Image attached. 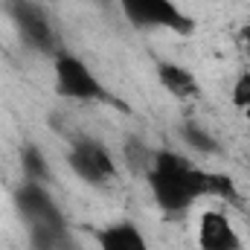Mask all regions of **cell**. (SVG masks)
<instances>
[{
	"label": "cell",
	"instance_id": "obj_12",
	"mask_svg": "<svg viewBox=\"0 0 250 250\" xmlns=\"http://www.w3.org/2000/svg\"><path fill=\"white\" fill-rule=\"evenodd\" d=\"M181 137H184V143H187L189 148H195V151H204V154H215V151H218L215 137H212V134H207L198 123H184Z\"/></svg>",
	"mask_w": 250,
	"mask_h": 250
},
{
	"label": "cell",
	"instance_id": "obj_15",
	"mask_svg": "<svg viewBox=\"0 0 250 250\" xmlns=\"http://www.w3.org/2000/svg\"><path fill=\"white\" fill-rule=\"evenodd\" d=\"M245 114H248V117H250V108H248V111H245Z\"/></svg>",
	"mask_w": 250,
	"mask_h": 250
},
{
	"label": "cell",
	"instance_id": "obj_9",
	"mask_svg": "<svg viewBox=\"0 0 250 250\" xmlns=\"http://www.w3.org/2000/svg\"><path fill=\"white\" fill-rule=\"evenodd\" d=\"M99 250H151L134 221H114L96 233Z\"/></svg>",
	"mask_w": 250,
	"mask_h": 250
},
{
	"label": "cell",
	"instance_id": "obj_5",
	"mask_svg": "<svg viewBox=\"0 0 250 250\" xmlns=\"http://www.w3.org/2000/svg\"><path fill=\"white\" fill-rule=\"evenodd\" d=\"M67 166L87 187H108L120 178L117 157L96 137H76L67 151Z\"/></svg>",
	"mask_w": 250,
	"mask_h": 250
},
{
	"label": "cell",
	"instance_id": "obj_6",
	"mask_svg": "<svg viewBox=\"0 0 250 250\" xmlns=\"http://www.w3.org/2000/svg\"><path fill=\"white\" fill-rule=\"evenodd\" d=\"M117 6L137 29H166L178 35L195 32V21L175 0H117Z\"/></svg>",
	"mask_w": 250,
	"mask_h": 250
},
{
	"label": "cell",
	"instance_id": "obj_7",
	"mask_svg": "<svg viewBox=\"0 0 250 250\" xmlns=\"http://www.w3.org/2000/svg\"><path fill=\"white\" fill-rule=\"evenodd\" d=\"M198 250H242V236L227 212L204 209L198 218Z\"/></svg>",
	"mask_w": 250,
	"mask_h": 250
},
{
	"label": "cell",
	"instance_id": "obj_10",
	"mask_svg": "<svg viewBox=\"0 0 250 250\" xmlns=\"http://www.w3.org/2000/svg\"><path fill=\"white\" fill-rule=\"evenodd\" d=\"M21 169H23L26 181H38V184L50 181V163H47L41 146H35V143H26L21 148Z\"/></svg>",
	"mask_w": 250,
	"mask_h": 250
},
{
	"label": "cell",
	"instance_id": "obj_8",
	"mask_svg": "<svg viewBox=\"0 0 250 250\" xmlns=\"http://www.w3.org/2000/svg\"><path fill=\"white\" fill-rule=\"evenodd\" d=\"M157 82L163 84L166 93H172V96L181 99V102H189V99H198V96H201V84H198L195 73L187 70L184 64L157 62Z\"/></svg>",
	"mask_w": 250,
	"mask_h": 250
},
{
	"label": "cell",
	"instance_id": "obj_3",
	"mask_svg": "<svg viewBox=\"0 0 250 250\" xmlns=\"http://www.w3.org/2000/svg\"><path fill=\"white\" fill-rule=\"evenodd\" d=\"M53 87L62 99H73V102H111L117 105V99L108 93V87L99 82V76L90 70V64L79 59L76 53L62 50L53 59Z\"/></svg>",
	"mask_w": 250,
	"mask_h": 250
},
{
	"label": "cell",
	"instance_id": "obj_2",
	"mask_svg": "<svg viewBox=\"0 0 250 250\" xmlns=\"http://www.w3.org/2000/svg\"><path fill=\"white\" fill-rule=\"evenodd\" d=\"M6 15L15 26V35L21 38V44L38 56H50L56 59L64 50L62 35L53 26L47 9L38 0H6Z\"/></svg>",
	"mask_w": 250,
	"mask_h": 250
},
{
	"label": "cell",
	"instance_id": "obj_13",
	"mask_svg": "<svg viewBox=\"0 0 250 250\" xmlns=\"http://www.w3.org/2000/svg\"><path fill=\"white\" fill-rule=\"evenodd\" d=\"M230 99H233V105H236L239 111H248V108H250V70L239 73V79H236V84H233Z\"/></svg>",
	"mask_w": 250,
	"mask_h": 250
},
{
	"label": "cell",
	"instance_id": "obj_4",
	"mask_svg": "<svg viewBox=\"0 0 250 250\" xmlns=\"http://www.w3.org/2000/svg\"><path fill=\"white\" fill-rule=\"evenodd\" d=\"M15 209L23 218V224L29 227V233H56V236H70V224L64 218L62 207L56 204L53 192L47 184L38 181H26L15 189Z\"/></svg>",
	"mask_w": 250,
	"mask_h": 250
},
{
	"label": "cell",
	"instance_id": "obj_1",
	"mask_svg": "<svg viewBox=\"0 0 250 250\" xmlns=\"http://www.w3.org/2000/svg\"><path fill=\"white\" fill-rule=\"evenodd\" d=\"M146 184L151 189L154 204L166 215H181L189 207L207 195H218L224 201H236V187L230 178L207 172L195 166L189 157L172 151V148H157L151 169L146 172Z\"/></svg>",
	"mask_w": 250,
	"mask_h": 250
},
{
	"label": "cell",
	"instance_id": "obj_11",
	"mask_svg": "<svg viewBox=\"0 0 250 250\" xmlns=\"http://www.w3.org/2000/svg\"><path fill=\"white\" fill-rule=\"evenodd\" d=\"M154 151H157V148H148L140 137H128V140H125V163H128L137 175H146V172L151 169Z\"/></svg>",
	"mask_w": 250,
	"mask_h": 250
},
{
	"label": "cell",
	"instance_id": "obj_14",
	"mask_svg": "<svg viewBox=\"0 0 250 250\" xmlns=\"http://www.w3.org/2000/svg\"><path fill=\"white\" fill-rule=\"evenodd\" d=\"M239 38H242V44L250 50V23H245V26L239 29Z\"/></svg>",
	"mask_w": 250,
	"mask_h": 250
}]
</instances>
